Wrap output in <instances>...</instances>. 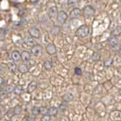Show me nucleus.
Segmentation results:
<instances>
[{"label": "nucleus", "instance_id": "15", "mask_svg": "<svg viewBox=\"0 0 121 121\" xmlns=\"http://www.w3.org/2000/svg\"><path fill=\"white\" fill-rule=\"evenodd\" d=\"M91 59L94 61H98L101 59V54L99 52H94L92 57H91Z\"/></svg>", "mask_w": 121, "mask_h": 121}, {"label": "nucleus", "instance_id": "28", "mask_svg": "<svg viewBox=\"0 0 121 121\" xmlns=\"http://www.w3.org/2000/svg\"><path fill=\"white\" fill-rule=\"evenodd\" d=\"M14 86H9L6 88V89H5V91L7 92H14Z\"/></svg>", "mask_w": 121, "mask_h": 121}, {"label": "nucleus", "instance_id": "6", "mask_svg": "<svg viewBox=\"0 0 121 121\" xmlns=\"http://www.w3.org/2000/svg\"><path fill=\"white\" fill-rule=\"evenodd\" d=\"M81 13L82 11L79 9H77V8H76V9H73L70 11V15L69 17L71 18V19H74V18H77L79 17V16L81 15Z\"/></svg>", "mask_w": 121, "mask_h": 121}, {"label": "nucleus", "instance_id": "37", "mask_svg": "<svg viewBox=\"0 0 121 121\" xmlns=\"http://www.w3.org/2000/svg\"><path fill=\"white\" fill-rule=\"evenodd\" d=\"M120 17H121V14H120Z\"/></svg>", "mask_w": 121, "mask_h": 121}, {"label": "nucleus", "instance_id": "11", "mask_svg": "<svg viewBox=\"0 0 121 121\" xmlns=\"http://www.w3.org/2000/svg\"><path fill=\"white\" fill-rule=\"evenodd\" d=\"M58 110L55 107H52L49 109H48V115L49 117H55L58 113Z\"/></svg>", "mask_w": 121, "mask_h": 121}, {"label": "nucleus", "instance_id": "26", "mask_svg": "<svg viewBox=\"0 0 121 121\" xmlns=\"http://www.w3.org/2000/svg\"><path fill=\"white\" fill-rule=\"evenodd\" d=\"M121 33V27L120 26H118V27H117L114 30H113V34L114 36H118L120 35V34Z\"/></svg>", "mask_w": 121, "mask_h": 121}, {"label": "nucleus", "instance_id": "4", "mask_svg": "<svg viewBox=\"0 0 121 121\" xmlns=\"http://www.w3.org/2000/svg\"><path fill=\"white\" fill-rule=\"evenodd\" d=\"M43 51V46L39 44H35L33 45L31 48V53L34 55H39L40 53Z\"/></svg>", "mask_w": 121, "mask_h": 121}, {"label": "nucleus", "instance_id": "32", "mask_svg": "<svg viewBox=\"0 0 121 121\" xmlns=\"http://www.w3.org/2000/svg\"><path fill=\"white\" fill-rule=\"evenodd\" d=\"M2 83H3V79L2 77H0V85H2Z\"/></svg>", "mask_w": 121, "mask_h": 121}, {"label": "nucleus", "instance_id": "8", "mask_svg": "<svg viewBox=\"0 0 121 121\" xmlns=\"http://www.w3.org/2000/svg\"><path fill=\"white\" fill-rule=\"evenodd\" d=\"M46 52L49 55H54L56 53V48L54 44H48L46 46Z\"/></svg>", "mask_w": 121, "mask_h": 121}, {"label": "nucleus", "instance_id": "23", "mask_svg": "<svg viewBox=\"0 0 121 121\" xmlns=\"http://www.w3.org/2000/svg\"><path fill=\"white\" fill-rule=\"evenodd\" d=\"M39 113H41V114H43L44 116L47 115L48 114V109H47V108H45V107H41V108H39Z\"/></svg>", "mask_w": 121, "mask_h": 121}, {"label": "nucleus", "instance_id": "22", "mask_svg": "<svg viewBox=\"0 0 121 121\" xmlns=\"http://www.w3.org/2000/svg\"><path fill=\"white\" fill-rule=\"evenodd\" d=\"M14 114L15 115H19L21 113V111H22V109L20 106H16V107H14Z\"/></svg>", "mask_w": 121, "mask_h": 121}, {"label": "nucleus", "instance_id": "16", "mask_svg": "<svg viewBox=\"0 0 121 121\" xmlns=\"http://www.w3.org/2000/svg\"><path fill=\"white\" fill-rule=\"evenodd\" d=\"M109 43L112 47H115L118 45V39L116 37H112L109 39Z\"/></svg>", "mask_w": 121, "mask_h": 121}, {"label": "nucleus", "instance_id": "9", "mask_svg": "<svg viewBox=\"0 0 121 121\" xmlns=\"http://www.w3.org/2000/svg\"><path fill=\"white\" fill-rule=\"evenodd\" d=\"M37 87V83L35 81H32L30 83V84L28 85V87H27V92L29 93H32L34 90H35L36 89Z\"/></svg>", "mask_w": 121, "mask_h": 121}, {"label": "nucleus", "instance_id": "30", "mask_svg": "<svg viewBox=\"0 0 121 121\" xmlns=\"http://www.w3.org/2000/svg\"><path fill=\"white\" fill-rule=\"evenodd\" d=\"M59 32V28L58 27V26H55L54 28L52 29V34H57Z\"/></svg>", "mask_w": 121, "mask_h": 121}, {"label": "nucleus", "instance_id": "27", "mask_svg": "<svg viewBox=\"0 0 121 121\" xmlns=\"http://www.w3.org/2000/svg\"><path fill=\"white\" fill-rule=\"evenodd\" d=\"M112 63H113V59L112 58H108V59H107L105 60L104 64L105 67H110V65H111Z\"/></svg>", "mask_w": 121, "mask_h": 121}, {"label": "nucleus", "instance_id": "20", "mask_svg": "<svg viewBox=\"0 0 121 121\" xmlns=\"http://www.w3.org/2000/svg\"><path fill=\"white\" fill-rule=\"evenodd\" d=\"M14 92L16 95H20L23 92V87L21 86H17L16 87H14Z\"/></svg>", "mask_w": 121, "mask_h": 121}, {"label": "nucleus", "instance_id": "5", "mask_svg": "<svg viewBox=\"0 0 121 121\" xmlns=\"http://www.w3.org/2000/svg\"><path fill=\"white\" fill-rule=\"evenodd\" d=\"M47 13H48V17H50L52 20H53V19L55 18L57 14H58V9H57V7H55V6L51 7L50 9L48 10Z\"/></svg>", "mask_w": 121, "mask_h": 121}, {"label": "nucleus", "instance_id": "12", "mask_svg": "<svg viewBox=\"0 0 121 121\" xmlns=\"http://www.w3.org/2000/svg\"><path fill=\"white\" fill-rule=\"evenodd\" d=\"M11 58H12V59L14 60V61H18V60L21 59V56L20 53H19V52L14 51L12 53H11Z\"/></svg>", "mask_w": 121, "mask_h": 121}, {"label": "nucleus", "instance_id": "18", "mask_svg": "<svg viewBox=\"0 0 121 121\" xmlns=\"http://www.w3.org/2000/svg\"><path fill=\"white\" fill-rule=\"evenodd\" d=\"M9 67L10 70L13 73H15L17 71V65L15 64V63H13V62H11L9 64Z\"/></svg>", "mask_w": 121, "mask_h": 121}, {"label": "nucleus", "instance_id": "13", "mask_svg": "<svg viewBox=\"0 0 121 121\" xmlns=\"http://www.w3.org/2000/svg\"><path fill=\"white\" fill-rule=\"evenodd\" d=\"M24 43L27 45H34L36 43V42H35V39H34V38L32 36V37L26 38L24 39Z\"/></svg>", "mask_w": 121, "mask_h": 121}, {"label": "nucleus", "instance_id": "35", "mask_svg": "<svg viewBox=\"0 0 121 121\" xmlns=\"http://www.w3.org/2000/svg\"><path fill=\"white\" fill-rule=\"evenodd\" d=\"M119 93H120V95H121V89H120V91H119Z\"/></svg>", "mask_w": 121, "mask_h": 121}, {"label": "nucleus", "instance_id": "17", "mask_svg": "<svg viewBox=\"0 0 121 121\" xmlns=\"http://www.w3.org/2000/svg\"><path fill=\"white\" fill-rule=\"evenodd\" d=\"M18 70L20 71L21 73H24L28 71V67L26 65H25V64H21V65L18 67Z\"/></svg>", "mask_w": 121, "mask_h": 121}, {"label": "nucleus", "instance_id": "25", "mask_svg": "<svg viewBox=\"0 0 121 121\" xmlns=\"http://www.w3.org/2000/svg\"><path fill=\"white\" fill-rule=\"evenodd\" d=\"M32 113L33 115H38L39 113V108H38V107H33L32 108Z\"/></svg>", "mask_w": 121, "mask_h": 121}, {"label": "nucleus", "instance_id": "10", "mask_svg": "<svg viewBox=\"0 0 121 121\" xmlns=\"http://www.w3.org/2000/svg\"><path fill=\"white\" fill-rule=\"evenodd\" d=\"M21 58L24 62H29L30 60V55L28 52H23L21 53Z\"/></svg>", "mask_w": 121, "mask_h": 121}, {"label": "nucleus", "instance_id": "1", "mask_svg": "<svg viewBox=\"0 0 121 121\" xmlns=\"http://www.w3.org/2000/svg\"><path fill=\"white\" fill-rule=\"evenodd\" d=\"M89 33V27L87 25L84 24L80 26L77 30V36L79 37H86Z\"/></svg>", "mask_w": 121, "mask_h": 121}, {"label": "nucleus", "instance_id": "7", "mask_svg": "<svg viewBox=\"0 0 121 121\" xmlns=\"http://www.w3.org/2000/svg\"><path fill=\"white\" fill-rule=\"evenodd\" d=\"M29 33L30 34V36H33L34 39H38L40 36V33L39 30L36 27H31L29 30Z\"/></svg>", "mask_w": 121, "mask_h": 121}, {"label": "nucleus", "instance_id": "29", "mask_svg": "<svg viewBox=\"0 0 121 121\" xmlns=\"http://www.w3.org/2000/svg\"><path fill=\"white\" fill-rule=\"evenodd\" d=\"M75 73L77 75H81L82 74V70L79 67L75 68Z\"/></svg>", "mask_w": 121, "mask_h": 121}, {"label": "nucleus", "instance_id": "38", "mask_svg": "<svg viewBox=\"0 0 121 121\" xmlns=\"http://www.w3.org/2000/svg\"><path fill=\"white\" fill-rule=\"evenodd\" d=\"M120 45H121V43H120Z\"/></svg>", "mask_w": 121, "mask_h": 121}, {"label": "nucleus", "instance_id": "31", "mask_svg": "<svg viewBox=\"0 0 121 121\" xmlns=\"http://www.w3.org/2000/svg\"><path fill=\"white\" fill-rule=\"evenodd\" d=\"M26 23H27V21H26L25 19H22V20L20 21V23L18 24V25H21V24H23V25H24V24H26Z\"/></svg>", "mask_w": 121, "mask_h": 121}, {"label": "nucleus", "instance_id": "24", "mask_svg": "<svg viewBox=\"0 0 121 121\" xmlns=\"http://www.w3.org/2000/svg\"><path fill=\"white\" fill-rule=\"evenodd\" d=\"M14 109H9L8 112L6 113V116L9 117V118H11L14 116Z\"/></svg>", "mask_w": 121, "mask_h": 121}, {"label": "nucleus", "instance_id": "33", "mask_svg": "<svg viewBox=\"0 0 121 121\" xmlns=\"http://www.w3.org/2000/svg\"><path fill=\"white\" fill-rule=\"evenodd\" d=\"M37 1H38V0H30V2H32V3H36Z\"/></svg>", "mask_w": 121, "mask_h": 121}, {"label": "nucleus", "instance_id": "2", "mask_svg": "<svg viewBox=\"0 0 121 121\" xmlns=\"http://www.w3.org/2000/svg\"><path fill=\"white\" fill-rule=\"evenodd\" d=\"M67 18V14H66L65 11H60V12L58 14V17H57V19H58V22L59 23V24H64Z\"/></svg>", "mask_w": 121, "mask_h": 121}, {"label": "nucleus", "instance_id": "3", "mask_svg": "<svg viewBox=\"0 0 121 121\" xmlns=\"http://www.w3.org/2000/svg\"><path fill=\"white\" fill-rule=\"evenodd\" d=\"M83 12L86 16H92L95 13V10L92 5H87L83 9Z\"/></svg>", "mask_w": 121, "mask_h": 121}, {"label": "nucleus", "instance_id": "36", "mask_svg": "<svg viewBox=\"0 0 121 121\" xmlns=\"http://www.w3.org/2000/svg\"><path fill=\"white\" fill-rule=\"evenodd\" d=\"M119 52H120V54H121V48H120V50H119Z\"/></svg>", "mask_w": 121, "mask_h": 121}, {"label": "nucleus", "instance_id": "19", "mask_svg": "<svg viewBox=\"0 0 121 121\" xmlns=\"http://www.w3.org/2000/svg\"><path fill=\"white\" fill-rule=\"evenodd\" d=\"M43 66L47 70H50L52 68V61H50V60H45L44 62Z\"/></svg>", "mask_w": 121, "mask_h": 121}, {"label": "nucleus", "instance_id": "21", "mask_svg": "<svg viewBox=\"0 0 121 121\" xmlns=\"http://www.w3.org/2000/svg\"><path fill=\"white\" fill-rule=\"evenodd\" d=\"M78 0H67V5L69 7H74L77 5Z\"/></svg>", "mask_w": 121, "mask_h": 121}, {"label": "nucleus", "instance_id": "34", "mask_svg": "<svg viewBox=\"0 0 121 121\" xmlns=\"http://www.w3.org/2000/svg\"><path fill=\"white\" fill-rule=\"evenodd\" d=\"M43 120H49V117H47V116H45V118H43Z\"/></svg>", "mask_w": 121, "mask_h": 121}, {"label": "nucleus", "instance_id": "14", "mask_svg": "<svg viewBox=\"0 0 121 121\" xmlns=\"http://www.w3.org/2000/svg\"><path fill=\"white\" fill-rule=\"evenodd\" d=\"M73 95L71 93H66L65 95H63V99L65 101H70L73 100Z\"/></svg>", "mask_w": 121, "mask_h": 121}]
</instances>
